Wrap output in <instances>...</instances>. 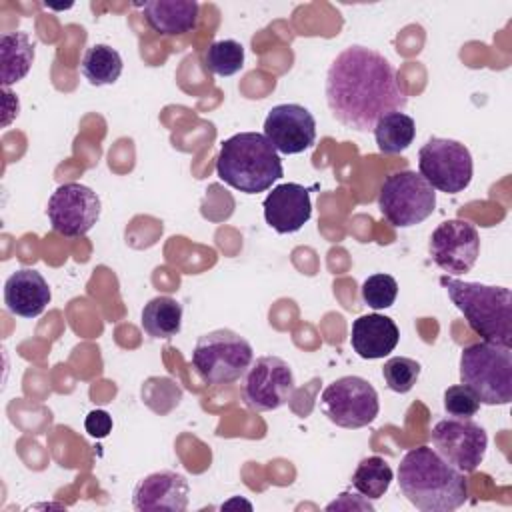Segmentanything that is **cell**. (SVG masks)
I'll use <instances>...</instances> for the list:
<instances>
[{"instance_id": "1", "label": "cell", "mask_w": 512, "mask_h": 512, "mask_svg": "<svg viewBox=\"0 0 512 512\" xmlns=\"http://www.w3.org/2000/svg\"><path fill=\"white\" fill-rule=\"evenodd\" d=\"M324 92L332 116L356 132H372L382 116L402 112L408 104L390 60L360 44L344 48L332 60Z\"/></svg>"}, {"instance_id": "2", "label": "cell", "mask_w": 512, "mask_h": 512, "mask_svg": "<svg viewBox=\"0 0 512 512\" xmlns=\"http://www.w3.org/2000/svg\"><path fill=\"white\" fill-rule=\"evenodd\" d=\"M398 486L406 500L422 512H452L468 500V484L432 446L404 454L398 466Z\"/></svg>"}, {"instance_id": "3", "label": "cell", "mask_w": 512, "mask_h": 512, "mask_svg": "<svg viewBox=\"0 0 512 512\" xmlns=\"http://www.w3.org/2000/svg\"><path fill=\"white\" fill-rule=\"evenodd\" d=\"M216 174L244 194H258L272 188L282 178L284 168L280 154L264 134L240 132L220 144Z\"/></svg>"}, {"instance_id": "4", "label": "cell", "mask_w": 512, "mask_h": 512, "mask_svg": "<svg viewBox=\"0 0 512 512\" xmlns=\"http://www.w3.org/2000/svg\"><path fill=\"white\" fill-rule=\"evenodd\" d=\"M452 304L464 314L468 326L486 342L512 348V292L506 286L466 282L440 276Z\"/></svg>"}, {"instance_id": "5", "label": "cell", "mask_w": 512, "mask_h": 512, "mask_svg": "<svg viewBox=\"0 0 512 512\" xmlns=\"http://www.w3.org/2000/svg\"><path fill=\"white\" fill-rule=\"evenodd\" d=\"M460 382L482 404H508L512 400V348L486 340L464 346L460 354Z\"/></svg>"}, {"instance_id": "6", "label": "cell", "mask_w": 512, "mask_h": 512, "mask_svg": "<svg viewBox=\"0 0 512 512\" xmlns=\"http://www.w3.org/2000/svg\"><path fill=\"white\" fill-rule=\"evenodd\" d=\"M254 362V350L246 338L228 328L202 334L192 352V366L208 386L230 384L246 374Z\"/></svg>"}, {"instance_id": "7", "label": "cell", "mask_w": 512, "mask_h": 512, "mask_svg": "<svg viewBox=\"0 0 512 512\" xmlns=\"http://www.w3.org/2000/svg\"><path fill=\"white\" fill-rule=\"evenodd\" d=\"M380 214L396 228H410L424 222L436 208L434 188L414 170H400L380 186Z\"/></svg>"}, {"instance_id": "8", "label": "cell", "mask_w": 512, "mask_h": 512, "mask_svg": "<svg viewBox=\"0 0 512 512\" xmlns=\"http://www.w3.org/2000/svg\"><path fill=\"white\" fill-rule=\"evenodd\" d=\"M418 170L434 190L458 194L468 188L474 164L462 142L432 136L418 152Z\"/></svg>"}, {"instance_id": "9", "label": "cell", "mask_w": 512, "mask_h": 512, "mask_svg": "<svg viewBox=\"0 0 512 512\" xmlns=\"http://www.w3.org/2000/svg\"><path fill=\"white\" fill-rule=\"evenodd\" d=\"M320 410L332 424L356 430L378 416V392L360 376H342L322 390Z\"/></svg>"}, {"instance_id": "10", "label": "cell", "mask_w": 512, "mask_h": 512, "mask_svg": "<svg viewBox=\"0 0 512 512\" xmlns=\"http://www.w3.org/2000/svg\"><path fill=\"white\" fill-rule=\"evenodd\" d=\"M296 390L294 372L278 356L256 358L244 374L242 400L250 410L270 412L284 406Z\"/></svg>"}, {"instance_id": "11", "label": "cell", "mask_w": 512, "mask_h": 512, "mask_svg": "<svg viewBox=\"0 0 512 512\" xmlns=\"http://www.w3.org/2000/svg\"><path fill=\"white\" fill-rule=\"evenodd\" d=\"M434 450L462 474L474 472L484 460L488 434L472 418H446L432 428Z\"/></svg>"}, {"instance_id": "12", "label": "cell", "mask_w": 512, "mask_h": 512, "mask_svg": "<svg viewBox=\"0 0 512 512\" xmlns=\"http://www.w3.org/2000/svg\"><path fill=\"white\" fill-rule=\"evenodd\" d=\"M100 208V198L92 188L80 182H66L48 198L46 214L56 234L78 238L94 228Z\"/></svg>"}, {"instance_id": "13", "label": "cell", "mask_w": 512, "mask_h": 512, "mask_svg": "<svg viewBox=\"0 0 512 512\" xmlns=\"http://www.w3.org/2000/svg\"><path fill=\"white\" fill-rule=\"evenodd\" d=\"M430 256L448 276L466 274L476 264L480 254V236L474 224L452 218L436 226L428 242Z\"/></svg>"}, {"instance_id": "14", "label": "cell", "mask_w": 512, "mask_h": 512, "mask_svg": "<svg viewBox=\"0 0 512 512\" xmlns=\"http://www.w3.org/2000/svg\"><path fill=\"white\" fill-rule=\"evenodd\" d=\"M264 136L276 152L300 154L314 146L316 120L300 104H278L264 118Z\"/></svg>"}, {"instance_id": "15", "label": "cell", "mask_w": 512, "mask_h": 512, "mask_svg": "<svg viewBox=\"0 0 512 512\" xmlns=\"http://www.w3.org/2000/svg\"><path fill=\"white\" fill-rule=\"evenodd\" d=\"M190 500V484L176 470H158L144 476L132 492L138 512H184Z\"/></svg>"}, {"instance_id": "16", "label": "cell", "mask_w": 512, "mask_h": 512, "mask_svg": "<svg viewBox=\"0 0 512 512\" xmlns=\"http://www.w3.org/2000/svg\"><path fill=\"white\" fill-rule=\"evenodd\" d=\"M264 220L278 234L298 232L312 216L310 192L302 184L284 182L264 198Z\"/></svg>"}, {"instance_id": "17", "label": "cell", "mask_w": 512, "mask_h": 512, "mask_svg": "<svg viewBox=\"0 0 512 512\" xmlns=\"http://www.w3.org/2000/svg\"><path fill=\"white\" fill-rule=\"evenodd\" d=\"M50 288L44 276L34 268H22L4 282L6 308L22 318H34L44 312L50 302Z\"/></svg>"}, {"instance_id": "18", "label": "cell", "mask_w": 512, "mask_h": 512, "mask_svg": "<svg viewBox=\"0 0 512 512\" xmlns=\"http://www.w3.org/2000/svg\"><path fill=\"white\" fill-rule=\"evenodd\" d=\"M398 338L400 332L396 322L384 314H364L352 322L350 344L364 360L388 356L396 348Z\"/></svg>"}, {"instance_id": "19", "label": "cell", "mask_w": 512, "mask_h": 512, "mask_svg": "<svg viewBox=\"0 0 512 512\" xmlns=\"http://www.w3.org/2000/svg\"><path fill=\"white\" fill-rule=\"evenodd\" d=\"M148 26L160 36H180L198 26L200 6L196 0H148L142 4Z\"/></svg>"}, {"instance_id": "20", "label": "cell", "mask_w": 512, "mask_h": 512, "mask_svg": "<svg viewBox=\"0 0 512 512\" xmlns=\"http://www.w3.org/2000/svg\"><path fill=\"white\" fill-rule=\"evenodd\" d=\"M34 62V42L26 32L0 36V80L4 90L22 80Z\"/></svg>"}, {"instance_id": "21", "label": "cell", "mask_w": 512, "mask_h": 512, "mask_svg": "<svg viewBox=\"0 0 512 512\" xmlns=\"http://www.w3.org/2000/svg\"><path fill=\"white\" fill-rule=\"evenodd\" d=\"M182 326V304L172 296H156L142 310V328L152 338H172Z\"/></svg>"}, {"instance_id": "22", "label": "cell", "mask_w": 512, "mask_h": 512, "mask_svg": "<svg viewBox=\"0 0 512 512\" xmlns=\"http://www.w3.org/2000/svg\"><path fill=\"white\" fill-rule=\"evenodd\" d=\"M372 132L382 154H400L414 142L416 124L414 118L404 112H390L376 122Z\"/></svg>"}, {"instance_id": "23", "label": "cell", "mask_w": 512, "mask_h": 512, "mask_svg": "<svg viewBox=\"0 0 512 512\" xmlns=\"http://www.w3.org/2000/svg\"><path fill=\"white\" fill-rule=\"evenodd\" d=\"M80 70L92 86L114 84L122 74V56L108 44H94L84 52Z\"/></svg>"}, {"instance_id": "24", "label": "cell", "mask_w": 512, "mask_h": 512, "mask_svg": "<svg viewBox=\"0 0 512 512\" xmlns=\"http://www.w3.org/2000/svg\"><path fill=\"white\" fill-rule=\"evenodd\" d=\"M392 478H394V472L382 456H368L358 462L350 482L354 490L364 498L378 500L388 492Z\"/></svg>"}, {"instance_id": "25", "label": "cell", "mask_w": 512, "mask_h": 512, "mask_svg": "<svg viewBox=\"0 0 512 512\" xmlns=\"http://www.w3.org/2000/svg\"><path fill=\"white\" fill-rule=\"evenodd\" d=\"M204 64L216 76H232L244 66V48L230 38L212 42L204 52Z\"/></svg>"}, {"instance_id": "26", "label": "cell", "mask_w": 512, "mask_h": 512, "mask_svg": "<svg viewBox=\"0 0 512 512\" xmlns=\"http://www.w3.org/2000/svg\"><path fill=\"white\" fill-rule=\"evenodd\" d=\"M382 376H384L386 386L392 392L406 394L412 390V386L416 384V380L420 376V364L406 356H394L384 362Z\"/></svg>"}, {"instance_id": "27", "label": "cell", "mask_w": 512, "mask_h": 512, "mask_svg": "<svg viewBox=\"0 0 512 512\" xmlns=\"http://www.w3.org/2000/svg\"><path fill=\"white\" fill-rule=\"evenodd\" d=\"M362 300L374 308H390L398 296V282L390 274H372L362 282Z\"/></svg>"}, {"instance_id": "28", "label": "cell", "mask_w": 512, "mask_h": 512, "mask_svg": "<svg viewBox=\"0 0 512 512\" xmlns=\"http://www.w3.org/2000/svg\"><path fill=\"white\" fill-rule=\"evenodd\" d=\"M444 410L452 418H472L480 410V402L470 388L456 384L444 392Z\"/></svg>"}, {"instance_id": "29", "label": "cell", "mask_w": 512, "mask_h": 512, "mask_svg": "<svg viewBox=\"0 0 512 512\" xmlns=\"http://www.w3.org/2000/svg\"><path fill=\"white\" fill-rule=\"evenodd\" d=\"M84 428L92 438H106L112 430V416L106 410H92L84 420Z\"/></svg>"}]
</instances>
